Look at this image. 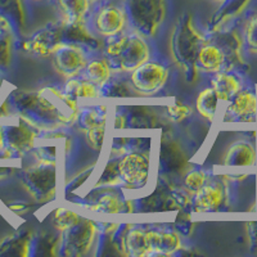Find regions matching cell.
<instances>
[{"mask_svg":"<svg viewBox=\"0 0 257 257\" xmlns=\"http://www.w3.org/2000/svg\"><path fill=\"white\" fill-rule=\"evenodd\" d=\"M205 43L201 34L193 26L190 16L179 20L171 40V53L175 63L184 70L187 76H192V80L198 76L197 56Z\"/></svg>","mask_w":257,"mask_h":257,"instance_id":"cell-1","label":"cell"},{"mask_svg":"<svg viewBox=\"0 0 257 257\" xmlns=\"http://www.w3.org/2000/svg\"><path fill=\"white\" fill-rule=\"evenodd\" d=\"M107 57L112 70L133 72L135 68L149 61L151 50L139 34L126 35L112 41L107 47Z\"/></svg>","mask_w":257,"mask_h":257,"instance_id":"cell-2","label":"cell"},{"mask_svg":"<svg viewBox=\"0 0 257 257\" xmlns=\"http://www.w3.org/2000/svg\"><path fill=\"white\" fill-rule=\"evenodd\" d=\"M167 0H125L127 21L142 36H155L166 20Z\"/></svg>","mask_w":257,"mask_h":257,"instance_id":"cell-3","label":"cell"},{"mask_svg":"<svg viewBox=\"0 0 257 257\" xmlns=\"http://www.w3.org/2000/svg\"><path fill=\"white\" fill-rule=\"evenodd\" d=\"M35 108L41 113L64 125H72L79 118V104L76 99L56 88H44L35 95Z\"/></svg>","mask_w":257,"mask_h":257,"instance_id":"cell-4","label":"cell"},{"mask_svg":"<svg viewBox=\"0 0 257 257\" xmlns=\"http://www.w3.org/2000/svg\"><path fill=\"white\" fill-rule=\"evenodd\" d=\"M2 130H3V148L8 155L22 156L34 148L36 133L25 117H21L17 123L2 125Z\"/></svg>","mask_w":257,"mask_h":257,"instance_id":"cell-5","label":"cell"},{"mask_svg":"<svg viewBox=\"0 0 257 257\" xmlns=\"http://www.w3.org/2000/svg\"><path fill=\"white\" fill-rule=\"evenodd\" d=\"M53 165L39 164L30 167L24 174V183L27 190L39 201H47L56 193V173Z\"/></svg>","mask_w":257,"mask_h":257,"instance_id":"cell-6","label":"cell"},{"mask_svg":"<svg viewBox=\"0 0 257 257\" xmlns=\"http://www.w3.org/2000/svg\"><path fill=\"white\" fill-rule=\"evenodd\" d=\"M63 249L67 256H82L89 252L95 239L96 226L88 219H80L77 224L64 231Z\"/></svg>","mask_w":257,"mask_h":257,"instance_id":"cell-7","label":"cell"},{"mask_svg":"<svg viewBox=\"0 0 257 257\" xmlns=\"http://www.w3.org/2000/svg\"><path fill=\"white\" fill-rule=\"evenodd\" d=\"M117 162L121 180L126 187L139 189L147 184L151 170V162L147 156L142 153H128Z\"/></svg>","mask_w":257,"mask_h":257,"instance_id":"cell-8","label":"cell"},{"mask_svg":"<svg viewBox=\"0 0 257 257\" xmlns=\"http://www.w3.org/2000/svg\"><path fill=\"white\" fill-rule=\"evenodd\" d=\"M169 71L156 62H146L132 72V85L139 93L153 94L160 90L167 81Z\"/></svg>","mask_w":257,"mask_h":257,"instance_id":"cell-9","label":"cell"},{"mask_svg":"<svg viewBox=\"0 0 257 257\" xmlns=\"http://www.w3.org/2000/svg\"><path fill=\"white\" fill-rule=\"evenodd\" d=\"M53 56L54 67L64 79H75L86 67V57L76 45L62 44Z\"/></svg>","mask_w":257,"mask_h":257,"instance_id":"cell-10","label":"cell"},{"mask_svg":"<svg viewBox=\"0 0 257 257\" xmlns=\"http://www.w3.org/2000/svg\"><path fill=\"white\" fill-rule=\"evenodd\" d=\"M127 22L125 9L116 4H107L100 7L96 12L95 29L98 34L105 38H113L123 31Z\"/></svg>","mask_w":257,"mask_h":257,"instance_id":"cell-11","label":"cell"},{"mask_svg":"<svg viewBox=\"0 0 257 257\" xmlns=\"http://www.w3.org/2000/svg\"><path fill=\"white\" fill-rule=\"evenodd\" d=\"M228 121L237 122H256L257 95L251 90H240L229 102L226 108Z\"/></svg>","mask_w":257,"mask_h":257,"instance_id":"cell-12","label":"cell"},{"mask_svg":"<svg viewBox=\"0 0 257 257\" xmlns=\"http://www.w3.org/2000/svg\"><path fill=\"white\" fill-rule=\"evenodd\" d=\"M62 34L57 30H43L24 43L26 52L38 57L52 56L61 48Z\"/></svg>","mask_w":257,"mask_h":257,"instance_id":"cell-13","label":"cell"},{"mask_svg":"<svg viewBox=\"0 0 257 257\" xmlns=\"http://www.w3.org/2000/svg\"><path fill=\"white\" fill-rule=\"evenodd\" d=\"M226 189L221 183L205 184L194 197V207L198 212L217 211L226 202Z\"/></svg>","mask_w":257,"mask_h":257,"instance_id":"cell-14","label":"cell"},{"mask_svg":"<svg viewBox=\"0 0 257 257\" xmlns=\"http://www.w3.org/2000/svg\"><path fill=\"white\" fill-rule=\"evenodd\" d=\"M149 254H171L181 248L180 237L174 231L147 229Z\"/></svg>","mask_w":257,"mask_h":257,"instance_id":"cell-15","label":"cell"},{"mask_svg":"<svg viewBox=\"0 0 257 257\" xmlns=\"http://www.w3.org/2000/svg\"><path fill=\"white\" fill-rule=\"evenodd\" d=\"M257 152L254 146L244 141L235 142L224 157V166L251 167L256 165Z\"/></svg>","mask_w":257,"mask_h":257,"instance_id":"cell-16","label":"cell"},{"mask_svg":"<svg viewBox=\"0 0 257 257\" xmlns=\"http://www.w3.org/2000/svg\"><path fill=\"white\" fill-rule=\"evenodd\" d=\"M211 88L215 91L219 100L230 102L234 96L242 90V84H240V80L233 73L228 71H220V72L213 73Z\"/></svg>","mask_w":257,"mask_h":257,"instance_id":"cell-17","label":"cell"},{"mask_svg":"<svg viewBox=\"0 0 257 257\" xmlns=\"http://www.w3.org/2000/svg\"><path fill=\"white\" fill-rule=\"evenodd\" d=\"M197 66L206 72L216 73L224 71L225 56L216 44L205 43L197 56Z\"/></svg>","mask_w":257,"mask_h":257,"instance_id":"cell-18","label":"cell"},{"mask_svg":"<svg viewBox=\"0 0 257 257\" xmlns=\"http://www.w3.org/2000/svg\"><path fill=\"white\" fill-rule=\"evenodd\" d=\"M122 249L126 254L133 257L149 256L147 229L132 228L121 239Z\"/></svg>","mask_w":257,"mask_h":257,"instance_id":"cell-19","label":"cell"},{"mask_svg":"<svg viewBox=\"0 0 257 257\" xmlns=\"http://www.w3.org/2000/svg\"><path fill=\"white\" fill-rule=\"evenodd\" d=\"M66 25L82 24L90 8V0H57Z\"/></svg>","mask_w":257,"mask_h":257,"instance_id":"cell-20","label":"cell"},{"mask_svg":"<svg viewBox=\"0 0 257 257\" xmlns=\"http://www.w3.org/2000/svg\"><path fill=\"white\" fill-rule=\"evenodd\" d=\"M217 104H219V98L212 90V88L203 89L198 94L196 100V108L198 113L203 118L208 121H213L216 117Z\"/></svg>","mask_w":257,"mask_h":257,"instance_id":"cell-21","label":"cell"},{"mask_svg":"<svg viewBox=\"0 0 257 257\" xmlns=\"http://www.w3.org/2000/svg\"><path fill=\"white\" fill-rule=\"evenodd\" d=\"M86 76L89 81L95 84L96 86H103L108 81L112 73V67L108 61L105 59H94L86 64Z\"/></svg>","mask_w":257,"mask_h":257,"instance_id":"cell-22","label":"cell"},{"mask_svg":"<svg viewBox=\"0 0 257 257\" xmlns=\"http://www.w3.org/2000/svg\"><path fill=\"white\" fill-rule=\"evenodd\" d=\"M64 91L73 96L75 99L77 98H96L99 96V90L95 84H93L89 80H76L70 79L64 86Z\"/></svg>","mask_w":257,"mask_h":257,"instance_id":"cell-23","label":"cell"},{"mask_svg":"<svg viewBox=\"0 0 257 257\" xmlns=\"http://www.w3.org/2000/svg\"><path fill=\"white\" fill-rule=\"evenodd\" d=\"M86 133V141L90 144L91 148L99 149L103 146L104 141V128H105V114L95 117L84 125Z\"/></svg>","mask_w":257,"mask_h":257,"instance_id":"cell-24","label":"cell"},{"mask_svg":"<svg viewBox=\"0 0 257 257\" xmlns=\"http://www.w3.org/2000/svg\"><path fill=\"white\" fill-rule=\"evenodd\" d=\"M29 238L24 234L11 235L0 243V254H17V256H25L29 249Z\"/></svg>","mask_w":257,"mask_h":257,"instance_id":"cell-25","label":"cell"},{"mask_svg":"<svg viewBox=\"0 0 257 257\" xmlns=\"http://www.w3.org/2000/svg\"><path fill=\"white\" fill-rule=\"evenodd\" d=\"M123 202L117 194H104L96 201V203L88 206V210L95 212L118 213L123 210Z\"/></svg>","mask_w":257,"mask_h":257,"instance_id":"cell-26","label":"cell"},{"mask_svg":"<svg viewBox=\"0 0 257 257\" xmlns=\"http://www.w3.org/2000/svg\"><path fill=\"white\" fill-rule=\"evenodd\" d=\"M80 215L73 211L67 210V208H58L54 212V216H53V222H54V228L57 229L61 233H64L66 230H68L70 228H72L73 225L77 224L80 221Z\"/></svg>","mask_w":257,"mask_h":257,"instance_id":"cell-27","label":"cell"},{"mask_svg":"<svg viewBox=\"0 0 257 257\" xmlns=\"http://www.w3.org/2000/svg\"><path fill=\"white\" fill-rule=\"evenodd\" d=\"M244 44L251 54L257 56V13H253L245 21Z\"/></svg>","mask_w":257,"mask_h":257,"instance_id":"cell-28","label":"cell"},{"mask_svg":"<svg viewBox=\"0 0 257 257\" xmlns=\"http://www.w3.org/2000/svg\"><path fill=\"white\" fill-rule=\"evenodd\" d=\"M121 183L122 180H121L120 171H118V162L112 161L103 170L102 175L98 180V187H113V185H118Z\"/></svg>","mask_w":257,"mask_h":257,"instance_id":"cell-29","label":"cell"},{"mask_svg":"<svg viewBox=\"0 0 257 257\" xmlns=\"http://www.w3.org/2000/svg\"><path fill=\"white\" fill-rule=\"evenodd\" d=\"M206 181H207L206 174L203 173V171L196 170V171H192V173H189L185 176L184 184L185 188H187L190 193H197L206 184Z\"/></svg>","mask_w":257,"mask_h":257,"instance_id":"cell-30","label":"cell"},{"mask_svg":"<svg viewBox=\"0 0 257 257\" xmlns=\"http://www.w3.org/2000/svg\"><path fill=\"white\" fill-rule=\"evenodd\" d=\"M192 107L187 104H181V103H176V104H171L167 107V116L174 122H180V121L185 120L187 117L192 116Z\"/></svg>","mask_w":257,"mask_h":257,"instance_id":"cell-31","label":"cell"},{"mask_svg":"<svg viewBox=\"0 0 257 257\" xmlns=\"http://www.w3.org/2000/svg\"><path fill=\"white\" fill-rule=\"evenodd\" d=\"M11 62V36L8 32L0 35V70L9 66Z\"/></svg>","mask_w":257,"mask_h":257,"instance_id":"cell-32","label":"cell"},{"mask_svg":"<svg viewBox=\"0 0 257 257\" xmlns=\"http://www.w3.org/2000/svg\"><path fill=\"white\" fill-rule=\"evenodd\" d=\"M248 237L251 248L257 251V222H248Z\"/></svg>","mask_w":257,"mask_h":257,"instance_id":"cell-33","label":"cell"},{"mask_svg":"<svg viewBox=\"0 0 257 257\" xmlns=\"http://www.w3.org/2000/svg\"><path fill=\"white\" fill-rule=\"evenodd\" d=\"M9 27H11V25H9L8 18H7L3 13L0 12V35H2V34H6V32H8Z\"/></svg>","mask_w":257,"mask_h":257,"instance_id":"cell-34","label":"cell"},{"mask_svg":"<svg viewBox=\"0 0 257 257\" xmlns=\"http://www.w3.org/2000/svg\"><path fill=\"white\" fill-rule=\"evenodd\" d=\"M3 130H2V125H0V149L3 148Z\"/></svg>","mask_w":257,"mask_h":257,"instance_id":"cell-35","label":"cell"},{"mask_svg":"<svg viewBox=\"0 0 257 257\" xmlns=\"http://www.w3.org/2000/svg\"><path fill=\"white\" fill-rule=\"evenodd\" d=\"M213 2H217V3H225V2H228V0H213Z\"/></svg>","mask_w":257,"mask_h":257,"instance_id":"cell-36","label":"cell"},{"mask_svg":"<svg viewBox=\"0 0 257 257\" xmlns=\"http://www.w3.org/2000/svg\"><path fill=\"white\" fill-rule=\"evenodd\" d=\"M36 2H40V0H36Z\"/></svg>","mask_w":257,"mask_h":257,"instance_id":"cell-37","label":"cell"}]
</instances>
